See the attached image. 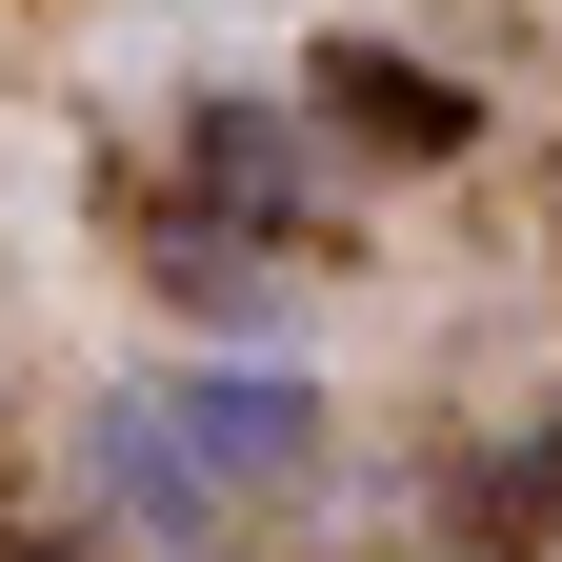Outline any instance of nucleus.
<instances>
[{
	"label": "nucleus",
	"instance_id": "nucleus-1",
	"mask_svg": "<svg viewBox=\"0 0 562 562\" xmlns=\"http://www.w3.org/2000/svg\"><path fill=\"white\" fill-rule=\"evenodd\" d=\"M302 462H322V402H302V382H181V402H140L121 503H140V522H222L241 482H302Z\"/></svg>",
	"mask_w": 562,
	"mask_h": 562
},
{
	"label": "nucleus",
	"instance_id": "nucleus-2",
	"mask_svg": "<svg viewBox=\"0 0 562 562\" xmlns=\"http://www.w3.org/2000/svg\"><path fill=\"white\" fill-rule=\"evenodd\" d=\"M341 101H362V140H462V101L422 60H341Z\"/></svg>",
	"mask_w": 562,
	"mask_h": 562
}]
</instances>
